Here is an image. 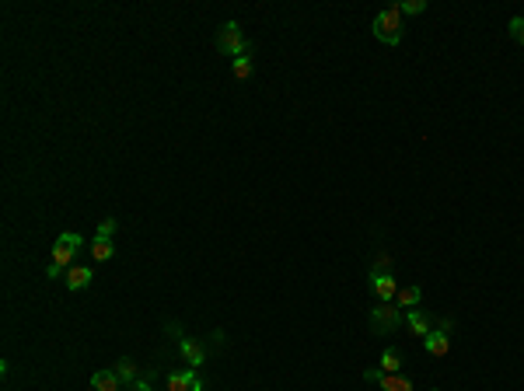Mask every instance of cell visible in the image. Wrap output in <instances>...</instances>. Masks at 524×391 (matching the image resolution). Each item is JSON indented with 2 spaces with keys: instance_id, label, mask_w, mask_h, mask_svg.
Here are the masks:
<instances>
[{
  "instance_id": "cell-1",
  "label": "cell",
  "mask_w": 524,
  "mask_h": 391,
  "mask_svg": "<svg viewBox=\"0 0 524 391\" xmlns=\"http://www.w3.org/2000/svg\"><path fill=\"white\" fill-rule=\"evenodd\" d=\"M81 245H84V238H81L77 231H63V234L56 238V245H53V259H49V266H46V276L56 280L60 273H67L70 262H74V255L81 252Z\"/></svg>"
},
{
  "instance_id": "cell-2",
  "label": "cell",
  "mask_w": 524,
  "mask_h": 391,
  "mask_svg": "<svg viewBox=\"0 0 524 391\" xmlns=\"http://www.w3.org/2000/svg\"><path fill=\"white\" fill-rule=\"evenodd\" d=\"M374 39L378 42H385V46H399L402 42V11L399 7H385V11H378V18H374Z\"/></svg>"
},
{
  "instance_id": "cell-3",
  "label": "cell",
  "mask_w": 524,
  "mask_h": 391,
  "mask_svg": "<svg viewBox=\"0 0 524 391\" xmlns=\"http://www.w3.org/2000/svg\"><path fill=\"white\" fill-rule=\"evenodd\" d=\"M217 49L224 53V56H245V53H252V46L245 42V35H241V25L238 21H224L220 28H217Z\"/></svg>"
},
{
  "instance_id": "cell-4",
  "label": "cell",
  "mask_w": 524,
  "mask_h": 391,
  "mask_svg": "<svg viewBox=\"0 0 524 391\" xmlns=\"http://www.w3.org/2000/svg\"><path fill=\"white\" fill-rule=\"evenodd\" d=\"M402 321H406V314H402L399 304H378V307H371V332L374 335H392Z\"/></svg>"
},
{
  "instance_id": "cell-5",
  "label": "cell",
  "mask_w": 524,
  "mask_h": 391,
  "mask_svg": "<svg viewBox=\"0 0 524 391\" xmlns=\"http://www.w3.org/2000/svg\"><path fill=\"white\" fill-rule=\"evenodd\" d=\"M451 332H454V318H440L433 325V332L423 339V350L430 357H447L451 353Z\"/></svg>"
},
{
  "instance_id": "cell-6",
  "label": "cell",
  "mask_w": 524,
  "mask_h": 391,
  "mask_svg": "<svg viewBox=\"0 0 524 391\" xmlns=\"http://www.w3.org/2000/svg\"><path fill=\"white\" fill-rule=\"evenodd\" d=\"M364 381H374L381 391H413V381H409L406 374H385L381 367L364 371Z\"/></svg>"
},
{
  "instance_id": "cell-7",
  "label": "cell",
  "mask_w": 524,
  "mask_h": 391,
  "mask_svg": "<svg viewBox=\"0 0 524 391\" xmlns=\"http://www.w3.org/2000/svg\"><path fill=\"white\" fill-rule=\"evenodd\" d=\"M165 391H207V381H203L193 367H186V371H172V374H168Z\"/></svg>"
},
{
  "instance_id": "cell-8",
  "label": "cell",
  "mask_w": 524,
  "mask_h": 391,
  "mask_svg": "<svg viewBox=\"0 0 524 391\" xmlns=\"http://www.w3.org/2000/svg\"><path fill=\"white\" fill-rule=\"evenodd\" d=\"M371 290L378 297V304H392L399 293V280L392 273H371Z\"/></svg>"
},
{
  "instance_id": "cell-9",
  "label": "cell",
  "mask_w": 524,
  "mask_h": 391,
  "mask_svg": "<svg viewBox=\"0 0 524 391\" xmlns=\"http://www.w3.org/2000/svg\"><path fill=\"white\" fill-rule=\"evenodd\" d=\"M179 350H182V357H186V364H189L193 371H200V367L207 364V346H203L200 339H189V335H186V339L179 342Z\"/></svg>"
},
{
  "instance_id": "cell-10",
  "label": "cell",
  "mask_w": 524,
  "mask_h": 391,
  "mask_svg": "<svg viewBox=\"0 0 524 391\" xmlns=\"http://www.w3.org/2000/svg\"><path fill=\"white\" fill-rule=\"evenodd\" d=\"M406 325H409V332H413V335H419V339H426V335L433 332V314H426V311H419V307H413V311L406 314Z\"/></svg>"
},
{
  "instance_id": "cell-11",
  "label": "cell",
  "mask_w": 524,
  "mask_h": 391,
  "mask_svg": "<svg viewBox=\"0 0 524 391\" xmlns=\"http://www.w3.org/2000/svg\"><path fill=\"white\" fill-rule=\"evenodd\" d=\"M91 280H95V273L88 269V266H70L67 269V290H88L91 287Z\"/></svg>"
},
{
  "instance_id": "cell-12",
  "label": "cell",
  "mask_w": 524,
  "mask_h": 391,
  "mask_svg": "<svg viewBox=\"0 0 524 391\" xmlns=\"http://www.w3.org/2000/svg\"><path fill=\"white\" fill-rule=\"evenodd\" d=\"M402 367H406L402 350H399V346H385V353H381V371H385V374H402Z\"/></svg>"
},
{
  "instance_id": "cell-13",
  "label": "cell",
  "mask_w": 524,
  "mask_h": 391,
  "mask_svg": "<svg viewBox=\"0 0 524 391\" xmlns=\"http://www.w3.org/2000/svg\"><path fill=\"white\" fill-rule=\"evenodd\" d=\"M112 371L119 374V381H122V388H129V385H136V381H140V371H136V364H133V357H119Z\"/></svg>"
},
{
  "instance_id": "cell-14",
  "label": "cell",
  "mask_w": 524,
  "mask_h": 391,
  "mask_svg": "<svg viewBox=\"0 0 524 391\" xmlns=\"http://www.w3.org/2000/svg\"><path fill=\"white\" fill-rule=\"evenodd\" d=\"M91 388L95 391H126L115 371H98V374H91Z\"/></svg>"
},
{
  "instance_id": "cell-15",
  "label": "cell",
  "mask_w": 524,
  "mask_h": 391,
  "mask_svg": "<svg viewBox=\"0 0 524 391\" xmlns=\"http://www.w3.org/2000/svg\"><path fill=\"white\" fill-rule=\"evenodd\" d=\"M419 300H423V290H419V287H399V293H395L392 304H399L402 311H413Z\"/></svg>"
},
{
  "instance_id": "cell-16",
  "label": "cell",
  "mask_w": 524,
  "mask_h": 391,
  "mask_svg": "<svg viewBox=\"0 0 524 391\" xmlns=\"http://www.w3.org/2000/svg\"><path fill=\"white\" fill-rule=\"evenodd\" d=\"M252 70H255V67H252V56H248V53H245V56H238V60L231 63V74H234L238 81H248V77H252Z\"/></svg>"
},
{
  "instance_id": "cell-17",
  "label": "cell",
  "mask_w": 524,
  "mask_h": 391,
  "mask_svg": "<svg viewBox=\"0 0 524 391\" xmlns=\"http://www.w3.org/2000/svg\"><path fill=\"white\" fill-rule=\"evenodd\" d=\"M112 255H115L112 241H102V238H95V241H91V259H95V262H108Z\"/></svg>"
},
{
  "instance_id": "cell-18",
  "label": "cell",
  "mask_w": 524,
  "mask_h": 391,
  "mask_svg": "<svg viewBox=\"0 0 524 391\" xmlns=\"http://www.w3.org/2000/svg\"><path fill=\"white\" fill-rule=\"evenodd\" d=\"M115 227H119V220H115V217H105L102 224H98V231H95V238H102V241H112Z\"/></svg>"
},
{
  "instance_id": "cell-19",
  "label": "cell",
  "mask_w": 524,
  "mask_h": 391,
  "mask_svg": "<svg viewBox=\"0 0 524 391\" xmlns=\"http://www.w3.org/2000/svg\"><path fill=\"white\" fill-rule=\"evenodd\" d=\"M371 273H392V255H388V252H378V259H374Z\"/></svg>"
},
{
  "instance_id": "cell-20",
  "label": "cell",
  "mask_w": 524,
  "mask_h": 391,
  "mask_svg": "<svg viewBox=\"0 0 524 391\" xmlns=\"http://www.w3.org/2000/svg\"><path fill=\"white\" fill-rule=\"evenodd\" d=\"M399 11H402V14H423V11H426V0H402Z\"/></svg>"
},
{
  "instance_id": "cell-21",
  "label": "cell",
  "mask_w": 524,
  "mask_h": 391,
  "mask_svg": "<svg viewBox=\"0 0 524 391\" xmlns=\"http://www.w3.org/2000/svg\"><path fill=\"white\" fill-rule=\"evenodd\" d=\"M511 39L524 46V18H521V14H518V18H511Z\"/></svg>"
},
{
  "instance_id": "cell-22",
  "label": "cell",
  "mask_w": 524,
  "mask_h": 391,
  "mask_svg": "<svg viewBox=\"0 0 524 391\" xmlns=\"http://www.w3.org/2000/svg\"><path fill=\"white\" fill-rule=\"evenodd\" d=\"M126 391H154V371H151L147 378H140L136 385H129V388H126Z\"/></svg>"
},
{
  "instance_id": "cell-23",
  "label": "cell",
  "mask_w": 524,
  "mask_h": 391,
  "mask_svg": "<svg viewBox=\"0 0 524 391\" xmlns=\"http://www.w3.org/2000/svg\"><path fill=\"white\" fill-rule=\"evenodd\" d=\"M433 391H440V388H433Z\"/></svg>"
}]
</instances>
